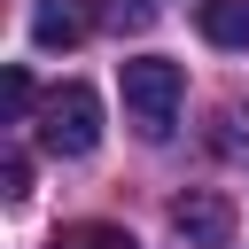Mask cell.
I'll return each mask as SVG.
<instances>
[{"mask_svg": "<svg viewBox=\"0 0 249 249\" xmlns=\"http://www.w3.org/2000/svg\"><path fill=\"white\" fill-rule=\"evenodd\" d=\"M117 86H124V117H132V132H140V140H171L179 101H187L179 62H163V54H132V62L117 70Z\"/></svg>", "mask_w": 249, "mask_h": 249, "instance_id": "cell-1", "label": "cell"}, {"mask_svg": "<svg viewBox=\"0 0 249 249\" xmlns=\"http://www.w3.org/2000/svg\"><path fill=\"white\" fill-rule=\"evenodd\" d=\"M101 140V93L93 86H54L39 101V148L47 156H86Z\"/></svg>", "mask_w": 249, "mask_h": 249, "instance_id": "cell-2", "label": "cell"}, {"mask_svg": "<svg viewBox=\"0 0 249 249\" xmlns=\"http://www.w3.org/2000/svg\"><path fill=\"white\" fill-rule=\"evenodd\" d=\"M171 226H179L187 249H226V241H233V202L210 195V187H195V195L171 202Z\"/></svg>", "mask_w": 249, "mask_h": 249, "instance_id": "cell-3", "label": "cell"}, {"mask_svg": "<svg viewBox=\"0 0 249 249\" xmlns=\"http://www.w3.org/2000/svg\"><path fill=\"white\" fill-rule=\"evenodd\" d=\"M93 31V0H39L31 8V39L39 47H78Z\"/></svg>", "mask_w": 249, "mask_h": 249, "instance_id": "cell-4", "label": "cell"}, {"mask_svg": "<svg viewBox=\"0 0 249 249\" xmlns=\"http://www.w3.org/2000/svg\"><path fill=\"white\" fill-rule=\"evenodd\" d=\"M195 23H202L210 47H249V0H202Z\"/></svg>", "mask_w": 249, "mask_h": 249, "instance_id": "cell-5", "label": "cell"}, {"mask_svg": "<svg viewBox=\"0 0 249 249\" xmlns=\"http://www.w3.org/2000/svg\"><path fill=\"white\" fill-rule=\"evenodd\" d=\"M47 249H140V241H132L124 226H101V218H86V226H62Z\"/></svg>", "mask_w": 249, "mask_h": 249, "instance_id": "cell-6", "label": "cell"}, {"mask_svg": "<svg viewBox=\"0 0 249 249\" xmlns=\"http://www.w3.org/2000/svg\"><path fill=\"white\" fill-rule=\"evenodd\" d=\"M218 156H249V109H218Z\"/></svg>", "mask_w": 249, "mask_h": 249, "instance_id": "cell-7", "label": "cell"}, {"mask_svg": "<svg viewBox=\"0 0 249 249\" xmlns=\"http://www.w3.org/2000/svg\"><path fill=\"white\" fill-rule=\"evenodd\" d=\"M31 101H39V93H31V78H23V70H8V78H0V109H8V117H23Z\"/></svg>", "mask_w": 249, "mask_h": 249, "instance_id": "cell-8", "label": "cell"}, {"mask_svg": "<svg viewBox=\"0 0 249 249\" xmlns=\"http://www.w3.org/2000/svg\"><path fill=\"white\" fill-rule=\"evenodd\" d=\"M0 195H8V202H23V195H31V163H23V156H8V163H0Z\"/></svg>", "mask_w": 249, "mask_h": 249, "instance_id": "cell-9", "label": "cell"}, {"mask_svg": "<svg viewBox=\"0 0 249 249\" xmlns=\"http://www.w3.org/2000/svg\"><path fill=\"white\" fill-rule=\"evenodd\" d=\"M117 8H124V16H132V23H140V16H156V8H163V0H117Z\"/></svg>", "mask_w": 249, "mask_h": 249, "instance_id": "cell-10", "label": "cell"}]
</instances>
